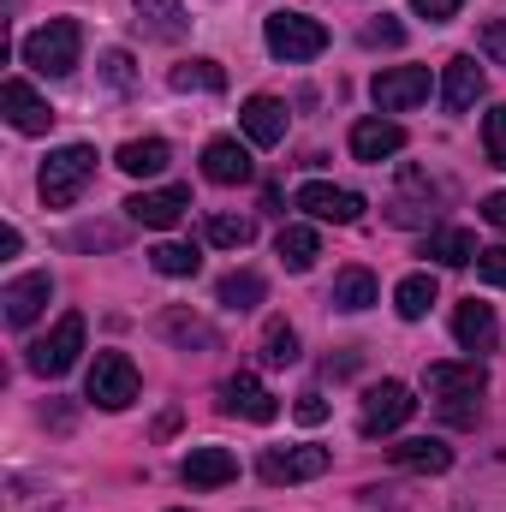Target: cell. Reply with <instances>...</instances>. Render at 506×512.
I'll list each match as a JSON object with an SVG mask.
<instances>
[{"label":"cell","mask_w":506,"mask_h":512,"mask_svg":"<svg viewBox=\"0 0 506 512\" xmlns=\"http://www.w3.org/2000/svg\"><path fill=\"white\" fill-rule=\"evenodd\" d=\"M120 173H131V179H155L167 161H173V149L161 143V137H131V143H120Z\"/></svg>","instance_id":"obj_23"},{"label":"cell","mask_w":506,"mask_h":512,"mask_svg":"<svg viewBox=\"0 0 506 512\" xmlns=\"http://www.w3.org/2000/svg\"><path fill=\"white\" fill-rule=\"evenodd\" d=\"M18 245H24L18 227H0V256H18Z\"/></svg>","instance_id":"obj_42"},{"label":"cell","mask_w":506,"mask_h":512,"mask_svg":"<svg viewBox=\"0 0 506 512\" xmlns=\"http://www.w3.org/2000/svg\"><path fill=\"white\" fill-rule=\"evenodd\" d=\"M221 405H227L233 417H251V423H274V417H280V399L256 382V376H245V370L221 382Z\"/></svg>","instance_id":"obj_14"},{"label":"cell","mask_w":506,"mask_h":512,"mask_svg":"<svg viewBox=\"0 0 506 512\" xmlns=\"http://www.w3.org/2000/svg\"><path fill=\"white\" fill-rule=\"evenodd\" d=\"M161 334H173V340H185V346H215V328L197 322V316H185V310H167V316H161Z\"/></svg>","instance_id":"obj_33"},{"label":"cell","mask_w":506,"mask_h":512,"mask_svg":"<svg viewBox=\"0 0 506 512\" xmlns=\"http://www.w3.org/2000/svg\"><path fill=\"white\" fill-rule=\"evenodd\" d=\"M387 459H393L399 471H423V477H441V471L453 465V447H447V441H435V435H423V441H399V447H387Z\"/></svg>","instance_id":"obj_21"},{"label":"cell","mask_w":506,"mask_h":512,"mask_svg":"<svg viewBox=\"0 0 506 512\" xmlns=\"http://www.w3.org/2000/svg\"><path fill=\"white\" fill-rule=\"evenodd\" d=\"M411 6H417V12H423L429 24H441V18H453V12H459L465 0H411Z\"/></svg>","instance_id":"obj_40"},{"label":"cell","mask_w":506,"mask_h":512,"mask_svg":"<svg viewBox=\"0 0 506 512\" xmlns=\"http://www.w3.org/2000/svg\"><path fill=\"white\" fill-rule=\"evenodd\" d=\"M399 42H405V24H393V18L364 24V48H399Z\"/></svg>","instance_id":"obj_36"},{"label":"cell","mask_w":506,"mask_h":512,"mask_svg":"<svg viewBox=\"0 0 506 512\" xmlns=\"http://www.w3.org/2000/svg\"><path fill=\"white\" fill-rule=\"evenodd\" d=\"M185 209H191V191L185 185H161V191H137L126 203V215L137 227H149V233H167V227H179L185 221Z\"/></svg>","instance_id":"obj_11"},{"label":"cell","mask_w":506,"mask_h":512,"mask_svg":"<svg viewBox=\"0 0 506 512\" xmlns=\"http://www.w3.org/2000/svg\"><path fill=\"white\" fill-rule=\"evenodd\" d=\"M78 352H84V316L66 310V316L54 322V334L30 346V370H36V376H66V370L78 364Z\"/></svg>","instance_id":"obj_7"},{"label":"cell","mask_w":506,"mask_h":512,"mask_svg":"<svg viewBox=\"0 0 506 512\" xmlns=\"http://www.w3.org/2000/svg\"><path fill=\"white\" fill-rule=\"evenodd\" d=\"M483 221H489L495 233H506V191H495V197H483Z\"/></svg>","instance_id":"obj_41"},{"label":"cell","mask_w":506,"mask_h":512,"mask_svg":"<svg viewBox=\"0 0 506 512\" xmlns=\"http://www.w3.org/2000/svg\"><path fill=\"white\" fill-rule=\"evenodd\" d=\"M137 24H143L155 42H179V36L191 30L185 0H137Z\"/></svg>","instance_id":"obj_22"},{"label":"cell","mask_w":506,"mask_h":512,"mask_svg":"<svg viewBox=\"0 0 506 512\" xmlns=\"http://www.w3.org/2000/svg\"><path fill=\"white\" fill-rule=\"evenodd\" d=\"M173 90H227V72L215 66V60H185V66H173Z\"/></svg>","instance_id":"obj_29"},{"label":"cell","mask_w":506,"mask_h":512,"mask_svg":"<svg viewBox=\"0 0 506 512\" xmlns=\"http://www.w3.org/2000/svg\"><path fill=\"white\" fill-rule=\"evenodd\" d=\"M274 251H280V262H286L292 274H304V268H316V256H322V239H316V227H280Z\"/></svg>","instance_id":"obj_26"},{"label":"cell","mask_w":506,"mask_h":512,"mask_svg":"<svg viewBox=\"0 0 506 512\" xmlns=\"http://www.w3.org/2000/svg\"><path fill=\"white\" fill-rule=\"evenodd\" d=\"M179 477H185L191 489H227V483L239 477V459H233L227 447H191L185 465H179Z\"/></svg>","instance_id":"obj_18"},{"label":"cell","mask_w":506,"mask_h":512,"mask_svg":"<svg viewBox=\"0 0 506 512\" xmlns=\"http://www.w3.org/2000/svg\"><path fill=\"white\" fill-rule=\"evenodd\" d=\"M221 304H227V310H256V304H262V274H251V268L227 274V280H221Z\"/></svg>","instance_id":"obj_32"},{"label":"cell","mask_w":506,"mask_h":512,"mask_svg":"<svg viewBox=\"0 0 506 512\" xmlns=\"http://www.w3.org/2000/svg\"><path fill=\"white\" fill-rule=\"evenodd\" d=\"M179 512H185V507H179Z\"/></svg>","instance_id":"obj_43"},{"label":"cell","mask_w":506,"mask_h":512,"mask_svg":"<svg viewBox=\"0 0 506 512\" xmlns=\"http://www.w3.org/2000/svg\"><path fill=\"white\" fill-rule=\"evenodd\" d=\"M483 54H489V60H501V66H506V18H495V24H483Z\"/></svg>","instance_id":"obj_39"},{"label":"cell","mask_w":506,"mask_h":512,"mask_svg":"<svg viewBox=\"0 0 506 512\" xmlns=\"http://www.w3.org/2000/svg\"><path fill=\"white\" fill-rule=\"evenodd\" d=\"M429 304H435V274H405V280L393 286V310H399L405 322H423Z\"/></svg>","instance_id":"obj_27"},{"label":"cell","mask_w":506,"mask_h":512,"mask_svg":"<svg viewBox=\"0 0 506 512\" xmlns=\"http://www.w3.org/2000/svg\"><path fill=\"white\" fill-rule=\"evenodd\" d=\"M483 90H489V78H483L477 54H459V60H447V78H441V102H447V114H465V108H477V102H483Z\"/></svg>","instance_id":"obj_15"},{"label":"cell","mask_w":506,"mask_h":512,"mask_svg":"<svg viewBox=\"0 0 506 512\" xmlns=\"http://www.w3.org/2000/svg\"><path fill=\"white\" fill-rule=\"evenodd\" d=\"M239 126H245V137H251V143L274 149V143H286L292 114H286V102H280V96H251V102L239 108Z\"/></svg>","instance_id":"obj_16"},{"label":"cell","mask_w":506,"mask_h":512,"mask_svg":"<svg viewBox=\"0 0 506 512\" xmlns=\"http://www.w3.org/2000/svg\"><path fill=\"white\" fill-rule=\"evenodd\" d=\"M90 179H96V149L90 143H66V149H54L42 161V203L48 209H72Z\"/></svg>","instance_id":"obj_2"},{"label":"cell","mask_w":506,"mask_h":512,"mask_svg":"<svg viewBox=\"0 0 506 512\" xmlns=\"http://www.w3.org/2000/svg\"><path fill=\"white\" fill-rule=\"evenodd\" d=\"M78 48H84L78 18H48L42 30H30V36L18 42L24 66L42 72V78H66V72H78Z\"/></svg>","instance_id":"obj_1"},{"label":"cell","mask_w":506,"mask_h":512,"mask_svg":"<svg viewBox=\"0 0 506 512\" xmlns=\"http://www.w3.org/2000/svg\"><path fill=\"white\" fill-rule=\"evenodd\" d=\"M292 203H298L304 215H316V221H334V227H352V221L364 215V197H358V191H346V185H328V179L298 185V191H292Z\"/></svg>","instance_id":"obj_8"},{"label":"cell","mask_w":506,"mask_h":512,"mask_svg":"<svg viewBox=\"0 0 506 512\" xmlns=\"http://www.w3.org/2000/svg\"><path fill=\"white\" fill-rule=\"evenodd\" d=\"M262 364H274V370L298 364V334H292L286 322H268V328H262Z\"/></svg>","instance_id":"obj_31"},{"label":"cell","mask_w":506,"mask_h":512,"mask_svg":"<svg viewBox=\"0 0 506 512\" xmlns=\"http://www.w3.org/2000/svg\"><path fill=\"white\" fill-rule=\"evenodd\" d=\"M370 304H376V274H370V268H340V274H334V310L358 316V310H370Z\"/></svg>","instance_id":"obj_25"},{"label":"cell","mask_w":506,"mask_h":512,"mask_svg":"<svg viewBox=\"0 0 506 512\" xmlns=\"http://www.w3.org/2000/svg\"><path fill=\"white\" fill-rule=\"evenodd\" d=\"M423 256H435L441 268H465V262H477V239L465 233V227H435L429 239H423Z\"/></svg>","instance_id":"obj_24"},{"label":"cell","mask_w":506,"mask_h":512,"mask_svg":"<svg viewBox=\"0 0 506 512\" xmlns=\"http://www.w3.org/2000/svg\"><path fill=\"white\" fill-rule=\"evenodd\" d=\"M292 417H298V423H310V429H316V423H322V417H328V399H322V393H298V405H292Z\"/></svg>","instance_id":"obj_38"},{"label":"cell","mask_w":506,"mask_h":512,"mask_svg":"<svg viewBox=\"0 0 506 512\" xmlns=\"http://www.w3.org/2000/svg\"><path fill=\"white\" fill-rule=\"evenodd\" d=\"M423 96H429V66H387V72L370 78V102H376L381 114H405Z\"/></svg>","instance_id":"obj_9"},{"label":"cell","mask_w":506,"mask_h":512,"mask_svg":"<svg viewBox=\"0 0 506 512\" xmlns=\"http://www.w3.org/2000/svg\"><path fill=\"white\" fill-rule=\"evenodd\" d=\"M453 340H459L465 352H495V346H501V322H495V310L477 304V298H465V304L453 310Z\"/></svg>","instance_id":"obj_17"},{"label":"cell","mask_w":506,"mask_h":512,"mask_svg":"<svg viewBox=\"0 0 506 512\" xmlns=\"http://www.w3.org/2000/svg\"><path fill=\"white\" fill-rule=\"evenodd\" d=\"M477 274H483L489 286H506V245H495V251L477 256Z\"/></svg>","instance_id":"obj_37"},{"label":"cell","mask_w":506,"mask_h":512,"mask_svg":"<svg viewBox=\"0 0 506 512\" xmlns=\"http://www.w3.org/2000/svg\"><path fill=\"white\" fill-rule=\"evenodd\" d=\"M48 298H54V280H48V274H18V280H6V292H0L6 328H30V322L48 310Z\"/></svg>","instance_id":"obj_12"},{"label":"cell","mask_w":506,"mask_h":512,"mask_svg":"<svg viewBox=\"0 0 506 512\" xmlns=\"http://www.w3.org/2000/svg\"><path fill=\"white\" fill-rule=\"evenodd\" d=\"M102 78H108V90H131V54L126 48H114V54H102Z\"/></svg>","instance_id":"obj_35"},{"label":"cell","mask_w":506,"mask_h":512,"mask_svg":"<svg viewBox=\"0 0 506 512\" xmlns=\"http://www.w3.org/2000/svg\"><path fill=\"white\" fill-rule=\"evenodd\" d=\"M203 233H209V245H221V251H245V245L256 239L251 215H209Z\"/></svg>","instance_id":"obj_28"},{"label":"cell","mask_w":506,"mask_h":512,"mask_svg":"<svg viewBox=\"0 0 506 512\" xmlns=\"http://www.w3.org/2000/svg\"><path fill=\"white\" fill-rule=\"evenodd\" d=\"M0 108H6L12 131H24V137H42V131L54 126V108H48L24 78H6V84H0Z\"/></svg>","instance_id":"obj_13"},{"label":"cell","mask_w":506,"mask_h":512,"mask_svg":"<svg viewBox=\"0 0 506 512\" xmlns=\"http://www.w3.org/2000/svg\"><path fill=\"white\" fill-rule=\"evenodd\" d=\"M328 465H334L328 447H268L256 471H262V483L280 489V483H310V477H322Z\"/></svg>","instance_id":"obj_10"},{"label":"cell","mask_w":506,"mask_h":512,"mask_svg":"<svg viewBox=\"0 0 506 512\" xmlns=\"http://www.w3.org/2000/svg\"><path fill=\"white\" fill-rule=\"evenodd\" d=\"M262 42H268L274 60L298 66V60H316V54L328 48V30H322L310 12H274V18L262 24Z\"/></svg>","instance_id":"obj_3"},{"label":"cell","mask_w":506,"mask_h":512,"mask_svg":"<svg viewBox=\"0 0 506 512\" xmlns=\"http://www.w3.org/2000/svg\"><path fill=\"white\" fill-rule=\"evenodd\" d=\"M411 411H417V393L405 382H376L364 393V417H358V429L381 441V435H393V429H405L411 423Z\"/></svg>","instance_id":"obj_6"},{"label":"cell","mask_w":506,"mask_h":512,"mask_svg":"<svg viewBox=\"0 0 506 512\" xmlns=\"http://www.w3.org/2000/svg\"><path fill=\"white\" fill-rule=\"evenodd\" d=\"M137 364H131L126 352H96V364H90V382H84V399H96L102 411H126L131 399H137Z\"/></svg>","instance_id":"obj_5"},{"label":"cell","mask_w":506,"mask_h":512,"mask_svg":"<svg viewBox=\"0 0 506 512\" xmlns=\"http://www.w3.org/2000/svg\"><path fill=\"white\" fill-rule=\"evenodd\" d=\"M149 262H155V274H167V280H185V274H197V268H203L197 245H155Z\"/></svg>","instance_id":"obj_30"},{"label":"cell","mask_w":506,"mask_h":512,"mask_svg":"<svg viewBox=\"0 0 506 512\" xmlns=\"http://www.w3.org/2000/svg\"><path fill=\"white\" fill-rule=\"evenodd\" d=\"M423 387H429V399H441L453 411V423H471V405L465 399H477L489 387V370L483 364H429L423 370Z\"/></svg>","instance_id":"obj_4"},{"label":"cell","mask_w":506,"mask_h":512,"mask_svg":"<svg viewBox=\"0 0 506 512\" xmlns=\"http://www.w3.org/2000/svg\"><path fill=\"white\" fill-rule=\"evenodd\" d=\"M483 149H489L495 167H506V108H495V114L483 120Z\"/></svg>","instance_id":"obj_34"},{"label":"cell","mask_w":506,"mask_h":512,"mask_svg":"<svg viewBox=\"0 0 506 512\" xmlns=\"http://www.w3.org/2000/svg\"><path fill=\"white\" fill-rule=\"evenodd\" d=\"M203 173L215 179V185H245L256 173V161H251V149L239 143V137H215L209 149H203Z\"/></svg>","instance_id":"obj_19"},{"label":"cell","mask_w":506,"mask_h":512,"mask_svg":"<svg viewBox=\"0 0 506 512\" xmlns=\"http://www.w3.org/2000/svg\"><path fill=\"white\" fill-rule=\"evenodd\" d=\"M399 149H405V131L393 126V120H358V126H352V155H358V161H370V167H381V161H387V155H399Z\"/></svg>","instance_id":"obj_20"}]
</instances>
